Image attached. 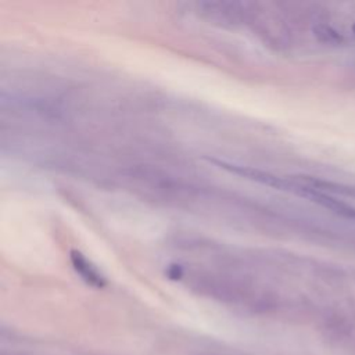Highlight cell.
<instances>
[{
  "instance_id": "cell-1",
  "label": "cell",
  "mask_w": 355,
  "mask_h": 355,
  "mask_svg": "<svg viewBox=\"0 0 355 355\" xmlns=\"http://www.w3.org/2000/svg\"><path fill=\"white\" fill-rule=\"evenodd\" d=\"M71 263L75 269L76 273H79V276L90 286L94 287H103L105 284L104 277L98 273V270L85 258L83 254H80L79 251H71Z\"/></svg>"
},
{
  "instance_id": "cell-2",
  "label": "cell",
  "mask_w": 355,
  "mask_h": 355,
  "mask_svg": "<svg viewBox=\"0 0 355 355\" xmlns=\"http://www.w3.org/2000/svg\"><path fill=\"white\" fill-rule=\"evenodd\" d=\"M316 35L324 40V42H334V40H340V36L337 35L336 31H333L330 26L326 25H319L318 28H315Z\"/></svg>"
},
{
  "instance_id": "cell-3",
  "label": "cell",
  "mask_w": 355,
  "mask_h": 355,
  "mask_svg": "<svg viewBox=\"0 0 355 355\" xmlns=\"http://www.w3.org/2000/svg\"><path fill=\"white\" fill-rule=\"evenodd\" d=\"M352 29H354V32H355V25H354V28H352Z\"/></svg>"
}]
</instances>
